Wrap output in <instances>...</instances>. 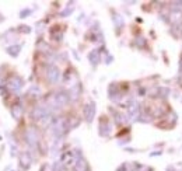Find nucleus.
Segmentation results:
<instances>
[{"label": "nucleus", "instance_id": "obj_1", "mask_svg": "<svg viewBox=\"0 0 182 171\" xmlns=\"http://www.w3.org/2000/svg\"><path fill=\"white\" fill-rule=\"evenodd\" d=\"M69 130V123L65 118H58L53 121L52 123V132L56 137H62L63 135H66V132Z\"/></svg>", "mask_w": 182, "mask_h": 171}, {"label": "nucleus", "instance_id": "obj_2", "mask_svg": "<svg viewBox=\"0 0 182 171\" xmlns=\"http://www.w3.org/2000/svg\"><path fill=\"white\" fill-rule=\"evenodd\" d=\"M69 101H70V94L65 93V91H60V93H58V94L53 95L49 102H51L55 108H60V107H65Z\"/></svg>", "mask_w": 182, "mask_h": 171}, {"label": "nucleus", "instance_id": "obj_3", "mask_svg": "<svg viewBox=\"0 0 182 171\" xmlns=\"http://www.w3.org/2000/svg\"><path fill=\"white\" fill-rule=\"evenodd\" d=\"M6 87L11 91H18L21 87H23V80H21V77L16 76H9V79L6 80Z\"/></svg>", "mask_w": 182, "mask_h": 171}, {"label": "nucleus", "instance_id": "obj_4", "mask_svg": "<svg viewBox=\"0 0 182 171\" xmlns=\"http://www.w3.org/2000/svg\"><path fill=\"white\" fill-rule=\"evenodd\" d=\"M25 139H27V143L31 147H35L39 142V135H38V130L34 128H28L27 132H25Z\"/></svg>", "mask_w": 182, "mask_h": 171}, {"label": "nucleus", "instance_id": "obj_5", "mask_svg": "<svg viewBox=\"0 0 182 171\" xmlns=\"http://www.w3.org/2000/svg\"><path fill=\"white\" fill-rule=\"evenodd\" d=\"M46 77H48V80L51 83H56L59 80V77H60V72L59 69L55 66V65H49L48 69H46Z\"/></svg>", "mask_w": 182, "mask_h": 171}, {"label": "nucleus", "instance_id": "obj_6", "mask_svg": "<svg viewBox=\"0 0 182 171\" xmlns=\"http://www.w3.org/2000/svg\"><path fill=\"white\" fill-rule=\"evenodd\" d=\"M127 112H129V118L132 121H136V119L140 118V105L136 101H132L127 107Z\"/></svg>", "mask_w": 182, "mask_h": 171}, {"label": "nucleus", "instance_id": "obj_7", "mask_svg": "<svg viewBox=\"0 0 182 171\" xmlns=\"http://www.w3.org/2000/svg\"><path fill=\"white\" fill-rule=\"evenodd\" d=\"M84 116H86V121L88 123L93 122L94 116H95V102L90 101L88 104L84 107Z\"/></svg>", "mask_w": 182, "mask_h": 171}, {"label": "nucleus", "instance_id": "obj_8", "mask_svg": "<svg viewBox=\"0 0 182 171\" xmlns=\"http://www.w3.org/2000/svg\"><path fill=\"white\" fill-rule=\"evenodd\" d=\"M49 116V111L45 107H37V108H34V111H32V118L35 119V121H44L45 118H48Z\"/></svg>", "mask_w": 182, "mask_h": 171}, {"label": "nucleus", "instance_id": "obj_9", "mask_svg": "<svg viewBox=\"0 0 182 171\" xmlns=\"http://www.w3.org/2000/svg\"><path fill=\"white\" fill-rule=\"evenodd\" d=\"M111 133V125L105 121V118H102L100 121V135L101 136H108Z\"/></svg>", "mask_w": 182, "mask_h": 171}, {"label": "nucleus", "instance_id": "obj_10", "mask_svg": "<svg viewBox=\"0 0 182 171\" xmlns=\"http://www.w3.org/2000/svg\"><path fill=\"white\" fill-rule=\"evenodd\" d=\"M88 60H90V63L91 65H98L100 63V60H101V56H100V51L98 49H94V51H91V52L88 53Z\"/></svg>", "mask_w": 182, "mask_h": 171}, {"label": "nucleus", "instance_id": "obj_11", "mask_svg": "<svg viewBox=\"0 0 182 171\" xmlns=\"http://www.w3.org/2000/svg\"><path fill=\"white\" fill-rule=\"evenodd\" d=\"M20 164H21V167H24V168H30V166H31V156L27 151L20 154Z\"/></svg>", "mask_w": 182, "mask_h": 171}, {"label": "nucleus", "instance_id": "obj_12", "mask_svg": "<svg viewBox=\"0 0 182 171\" xmlns=\"http://www.w3.org/2000/svg\"><path fill=\"white\" fill-rule=\"evenodd\" d=\"M23 114H24V109H23V107H21L20 104H16V105H13V108H11V115H13V118L16 119V121H18V119H21V116H23Z\"/></svg>", "mask_w": 182, "mask_h": 171}, {"label": "nucleus", "instance_id": "obj_13", "mask_svg": "<svg viewBox=\"0 0 182 171\" xmlns=\"http://www.w3.org/2000/svg\"><path fill=\"white\" fill-rule=\"evenodd\" d=\"M74 170L76 171H87V161L83 157L77 159V160H76V164H74Z\"/></svg>", "mask_w": 182, "mask_h": 171}, {"label": "nucleus", "instance_id": "obj_14", "mask_svg": "<svg viewBox=\"0 0 182 171\" xmlns=\"http://www.w3.org/2000/svg\"><path fill=\"white\" fill-rule=\"evenodd\" d=\"M20 51H21V45H11L7 48V53L10 56H13V58H17L18 55H20Z\"/></svg>", "mask_w": 182, "mask_h": 171}, {"label": "nucleus", "instance_id": "obj_15", "mask_svg": "<svg viewBox=\"0 0 182 171\" xmlns=\"http://www.w3.org/2000/svg\"><path fill=\"white\" fill-rule=\"evenodd\" d=\"M80 91H81V86H80V84L73 86L72 90H70V98H72V100H77L80 95Z\"/></svg>", "mask_w": 182, "mask_h": 171}, {"label": "nucleus", "instance_id": "obj_16", "mask_svg": "<svg viewBox=\"0 0 182 171\" xmlns=\"http://www.w3.org/2000/svg\"><path fill=\"white\" fill-rule=\"evenodd\" d=\"M113 24H115V27H116L118 30H120V28L123 27L125 21H123V18L120 17L119 14H113Z\"/></svg>", "mask_w": 182, "mask_h": 171}, {"label": "nucleus", "instance_id": "obj_17", "mask_svg": "<svg viewBox=\"0 0 182 171\" xmlns=\"http://www.w3.org/2000/svg\"><path fill=\"white\" fill-rule=\"evenodd\" d=\"M28 95L32 98H38L39 95H41V90L37 87V86H32L30 90H28Z\"/></svg>", "mask_w": 182, "mask_h": 171}, {"label": "nucleus", "instance_id": "obj_18", "mask_svg": "<svg viewBox=\"0 0 182 171\" xmlns=\"http://www.w3.org/2000/svg\"><path fill=\"white\" fill-rule=\"evenodd\" d=\"M112 112H113V115H115V122H116L118 125H122V123L126 122V118H125V115H122L120 112H115V111H112Z\"/></svg>", "mask_w": 182, "mask_h": 171}, {"label": "nucleus", "instance_id": "obj_19", "mask_svg": "<svg viewBox=\"0 0 182 171\" xmlns=\"http://www.w3.org/2000/svg\"><path fill=\"white\" fill-rule=\"evenodd\" d=\"M73 10H74V7L69 6L67 9H66V10H63L62 13H60V16H62V17H67V16H70V14L73 13Z\"/></svg>", "mask_w": 182, "mask_h": 171}, {"label": "nucleus", "instance_id": "obj_20", "mask_svg": "<svg viewBox=\"0 0 182 171\" xmlns=\"http://www.w3.org/2000/svg\"><path fill=\"white\" fill-rule=\"evenodd\" d=\"M52 38H53V39H55V41H62V38H63V34H62V32H60V31H59V32H53V31H52Z\"/></svg>", "mask_w": 182, "mask_h": 171}, {"label": "nucleus", "instance_id": "obj_21", "mask_svg": "<svg viewBox=\"0 0 182 171\" xmlns=\"http://www.w3.org/2000/svg\"><path fill=\"white\" fill-rule=\"evenodd\" d=\"M20 31L21 32H24V34H28V32H31V28L28 27V25H20Z\"/></svg>", "mask_w": 182, "mask_h": 171}, {"label": "nucleus", "instance_id": "obj_22", "mask_svg": "<svg viewBox=\"0 0 182 171\" xmlns=\"http://www.w3.org/2000/svg\"><path fill=\"white\" fill-rule=\"evenodd\" d=\"M30 14H31V10H30V9H25V10H23L20 13V17L24 18V17H27V16H30Z\"/></svg>", "mask_w": 182, "mask_h": 171}, {"label": "nucleus", "instance_id": "obj_23", "mask_svg": "<svg viewBox=\"0 0 182 171\" xmlns=\"http://www.w3.org/2000/svg\"><path fill=\"white\" fill-rule=\"evenodd\" d=\"M41 171H53V168H52L49 164H44L41 168Z\"/></svg>", "mask_w": 182, "mask_h": 171}, {"label": "nucleus", "instance_id": "obj_24", "mask_svg": "<svg viewBox=\"0 0 182 171\" xmlns=\"http://www.w3.org/2000/svg\"><path fill=\"white\" fill-rule=\"evenodd\" d=\"M145 45H146L145 38H137V46H145Z\"/></svg>", "mask_w": 182, "mask_h": 171}, {"label": "nucleus", "instance_id": "obj_25", "mask_svg": "<svg viewBox=\"0 0 182 171\" xmlns=\"http://www.w3.org/2000/svg\"><path fill=\"white\" fill-rule=\"evenodd\" d=\"M126 164H122V166H120V168H118V171H126Z\"/></svg>", "mask_w": 182, "mask_h": 171}, {"label": "nucleus", "instance_id": "obj_26", "mask_svg": "<svg viewBox=\"0 0 182 171\" xmlns=\"http://www.w3.org/2000/svg\"><path fill=\"white\" fill-rule=\"evenodd\" d=\"M112 60H113V58H112V56H108V58H107V65H109V63L112 62Z\"/></svg>", "mask_w": 182, "mask_h": 171}, {"label": "nucleus", "instance_id": "obj_27", "mask_svg": "<svg viewBox=\"0 0 182 171\" xmlns=\"http://www.w3.org/2000/svg\"><path fill=\"white\" fill-rule=\"evenodd\" d=\"M158 154H161V151H154V153H151L150 156L153 157V156H158Z\"/></svg>", "mask_w": 182, "mask_h": 171}, {"label": "nucleus", "instance_id": "obj_28", "mask_svg": "<svg viewBox=\"0 0 182 171\" xmlns=\"http://www.w3.org/2000/svg\"><path fill=\"white\" fill-rule=\"evenodd\" d=\"M179 72L182 73V58H181V62H179Z\"/></svg>", "mask_w": 182, "mask_h": 171}, {"label": "nucleus", "instance_id": "obj_29", "mask_svg": "<svg viewBox=\"0 0 182 171\" xmlns=\"http://www.w3.org/2000/svg\"><path fill=\"white\" fill-rule=\"evenodd\" d=\"M167 171H174V167H168L167 168Z\"/></svg>", "mask_w": 182, "mask_h": 171}]
</instances>
